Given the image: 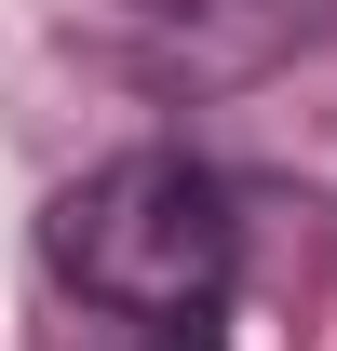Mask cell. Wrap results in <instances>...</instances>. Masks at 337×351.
Wrapping results in <instances>:
<instances>
[{
	"label": "cell",
	"instance_id": "obj_1",
	"mask_svg": "<svg viewBox=\"0 0 337 351\" xmlns=\"http://www.w3.org/2000/svg\"><path fill=\"white\" fill-rule=\"evenodd\" d=\"M54 270L122 324H203L229 298V189L189 149H122L54 203Z\"/></svg>",
	"mask_w": 337,
	"mask_h": 351
}]
</instances>
